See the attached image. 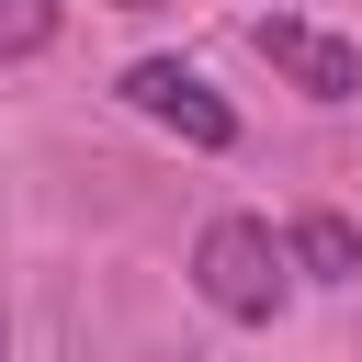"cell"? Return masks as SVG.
Here are the masks:
<instances>
[{
    "instance_id": "obj_1",
    "label": "cell",
    "mask_w": 362,
    "mask_h": 362,
    "mask_svg": "<svg viewBox=\"0 0 362 362\" xmlns=\"http://www.w3.org/2000/svg\"><path fill=\"white\" fill-rule=\"evenodd\" d=\"M192 294H204L215 317H238V328H272L283 294H294V260H283V238H272L260 215H215V226L192 238Z\"/></svg>"
},
{
    "instance_id": "obj_2",
    "label": "cell",
    "mask_w": 362,
    "mask_h": 362,
    "mask_svg": "<svg viewBox=\"0 0 362 362\" xmlns=\"http://www.w3.org/2000/svg\"><path fill=\"white\" fill-rule=\"evenodd\" d=\"M124 102H136L147 124H170L181 147H204V158H226V147H238V113H226L181 57H136V68H124Z\"/></svg>"
},
{
    "instance_id": "obj_3",
    "label": "cell",
    "mask_w": 362,
    "mask_h": 362,
    "mask_svg": "<svg viewBox=\"0 0 362 362\" xmlns=\"http://www.w3.org/2000/svg\"><path fill=\"white\" fill-rule=\"evenodd\" d=\"M249 45H260V57H272V68H283V79L305 90V102H351V90H362V45H339L328 23L260 11V23H249Z\"/></svg>"
},
{
    "instance_id": "obj_4",
    "label": "cell",
    "mask_w": 362,
    "mask_h": 362,
    "mask_svg": "<svg viewBox=\"0 0 362 362\" xmlns=\"http://www.w3.org/2000/svg\"><path fill=\"white\" fill-rule=\"evenodd\" d=\"M283 260H294V283H351L362 272V226L351 215H294L283 226Z\"/></svg>"
},
{
    "instance_id": "obj_5",
    "label": "cell",
    "mask_w": 362,
    "mask_h": 362,
    "mask_svg": "<svg viewBox=\"0 0 362 362\" xmlns=\"http://www.w3.org/2000/svg\"><path fill=\"white\" fill-rule=\"evenodd\" d=\"M45 34H57V0H0V68H23Z\"/></svg>"
},
{
    "instance_id": "obj_6",
    "label": "cell",
    "mask_w": 362,
    "mask_h": 362,
    "mask_svg": "<svg viewBox=\"0 0 362 362\" xmlns=\"http://www.w3.org/2000/svg\"><path fill=\"white\" fill-rule=\"evenodd\" d=\"M0 351H11V328H0Z\"/></svg>"
}]
</instances>
